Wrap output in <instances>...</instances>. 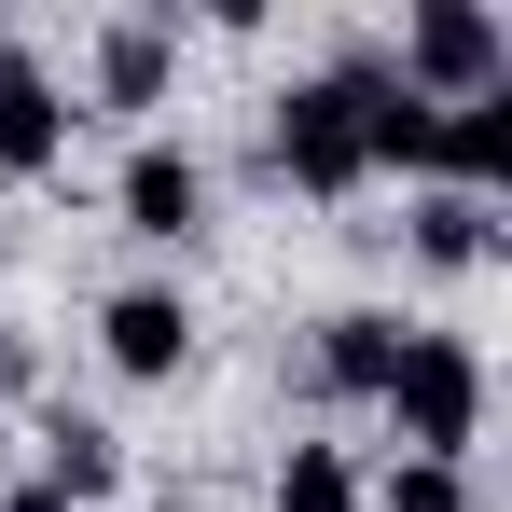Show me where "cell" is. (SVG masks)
Instances as JSON below:
<instances>
[{
  "label": "cell",
  "instance_id": "1",
  "mask_svg": "<svg viewBox=\"0 0 512 512\" xmlns=\"http://www.w3.org/2000/svg\"><path fill=\"white\" fill-rule=\"evenodd\" d=\"M388 97V56H333V70H305V84L277 97V125H263V167L291 180V194H360L374 180V153H360V111Z\"/></svg>",
  "mask_w": 512,
  "mask_h": 512
},
{
  "label": "cell",
  "instance_id": "2",
  "mask_svg": "<svg viewBox=\"0 0 512 512\" xmlns=\"http://www.w3.org/2000/svg\"><path fill=\"white\" fill-rule=\"evenodd\" d=\"M388 429H402V457L471 471V429H485V360H471V333H402V360H388Z\"/></svg>",
  "mask_w": 512,
  "mask_h": 512
},
{
  "label": "cell",
  "instance_id": "3",
  "mask_svg": "<svg viewBox=\"0 0 512 512\" xmlns=\"http://www.w3.org/2000/svg\"><path fill=\"white\" fill-rule=\"evenodd\" d=\"M388 84L429 97V111H457V97H499L512 84V28L485 0H416L402 14V56H388Z\"/></svg>",
  "mask_w": 512,
  "mask_h": 512
},
{
  "label": "cell",
  "instance_id": "4",
  "mask_svg": "<svg viewBox=\"0 0 512 512\" xmlns=\"http://www.w3.org/2000/svg\"><path fill=\"white\" fill-rule=\"evenodd\" d=\"M97 360H111L125 388H180V374H194V305L153 291V277L111 291V305H97Z\"/></svg>",
  "mask_w": 512,
  "mask_h": 512
},
{
  "label": "cell",
  "instance_id": "5",
  "mask_svg": "<svg viewBox=\"0 0 512 512\" xmlns=\"http://www.w3.org/2000/svg\"><path fill=\"white\" fill-rule=\"evenodd\" d=\"M111 208H125V236L180 250V236L208 222V167H194L180 139H139V153H125V180H111Z\"/></svg>",
  "mask_w": 512,
  "mask_h": 512
},
{
  "label": "cell",
  "instance_id": "6",
  "mask_svg": "<svg viewBox=\"0 0 512 512\" xmlns=\"http://www.w3.org/2000/svg\"><path fill=\"white\" fill-rule=\"evenodd\" d=\"M56 153H70V97L42 56L0 42V180H56Z\"/></svg>",
  "mask_w": 512,
  "mask_h": 512
},
{
  "label": "cell",
  "instance_id": "7",
  "mask_svg": "<svg viewBox=\"0 0 512 512\" xmlns=\"http://www.w3.org/2000/svg\"><path fill=\"white\" fill-rule=\"evenodd\" d=\"M388 360H402V319H388V305H346V319H319V360H305V374H319L333 402H388Z\"/></svg>",
  "mask_w": 512,
  "mask_h": 512
},
{
  "label": "cell",
  "instance_id": "8",
  "mask_svg": "<svg viewBox=\"0 0 512 512\" xmlns=\"http://www.w3.org/2000/svg\"><path fill=\"white\" fill-rule=\"evenodd\" d=\"M167 70H180V28H167V14H111V28H97V97H111V111H153Z\"/></svg>",
  "mask_w": 512,
  "mask_h": 512
},
{
  "label": "cell",
  "instance_id": "9",
  "mask_svg": "<svg viewBox=\"0 0 512 512\" xmlns=\"http://www.w3.org/2000/svg\"><path fill=\"white\" fill-rule=\"evenodd\" d=\"M429 180H457V194H499V180H512V84L443 111V153H429Z\"/></svg>",
  "mask_w": 512,
  "mask_h": 512
},
{
  "label": "cell",
  "instance_id": "10",
  "mask_svg": "<svg viewBox=\"0 0 512 512\" xmlns=\"http://www.w3.org/2000/svg\"><path fill=\"white\" fill-rule=\"evenodd\" d=\"M402 222H416V263H443V277H471V263L499 250V208H485V194H457V180H429Z\"/></svg>",
  "mask_w": 512,
  "mask_h": 512
},
{
  "label": "cell",
  "instance_id": "11",
  "mask_svg": "<svg viewBox=\"0 0 512 512\" xmlns=\"http://www.w3.org/2000/svg\"><path fill=\"white\" fill-rule=\"evenodd\" d=\"M111 471H125V443L97 416H42V471H28V485H56V499L84 512V499H111Z\"/></svg>",
  "mask_w": 512,
  "mask_h": 512
},
{
  "label": "cell",
  "instance_id": "12",
  "mask_svg": "<svg viewBox=\"0 0 512 512\" xmlns=\"http://www.w3.org/2000/svg\"><path fill=\"white\" fill-rule=\"evenodd\" d=\"M360 153H374V167H416V180H429V153H443V111L388 84L374 111H360Z\"/></svg>",
  "mask_w": 512,
  "mask_h": 512
},
{
  "label": "cell",
  "instance_id": "13",
  "mask_svg": "<svg viewBox=\"0 0 512 512\" xmlns=\"http://www.w3.org/2000/svg\"><path fill=\"white\" fill-rule=\"evenodd\" d=\"M263 499H277V512H360V471H346V443H291Z\"/></svg>",
  "mask_w": 512,
  "mask_h": 512
},
{
  "label": "cell",
  "instance_id": "14",
  "mask_svg": "<svg viewBox=\"0 0 512 512\" xmlns=\"http://www.w3.org/2000/svg\"><path fill=\"white\" fill-rule=\"evenodd\" d=\"M360 512H471V471H443V457H388V485H360Z\"/></svg>",
  "mask_w": 512,
  "mask_h": 512
},
{
  "label": "cell",
  "instance_id": "15",
  "mask_svg": "<svg viewBox=\"0 0 512 512\" xmlns=\"http://www.w3.org/2000/svg\"><path fill=\"white\" fill-rule=\"evenodd\" d=\"M0 512H70V499H56V485H0Z\"/></svg>",
  "mask_w": 512,
  "mask_h": 512
},
{
  "label": "cell",
  "instance_id": "16",
  "mask_svg": "<svg viewBox=\"0 0 512 512\" xmlns=\"http://www.w3.org/2000/svg\"><path fill=\"white\" fill-rule=\"evenodd\" d=\"M0 42H14V28H0Z\"/></svg>",
  "mask_w": 512,
  "mask_h": 512
}]
</instances>
